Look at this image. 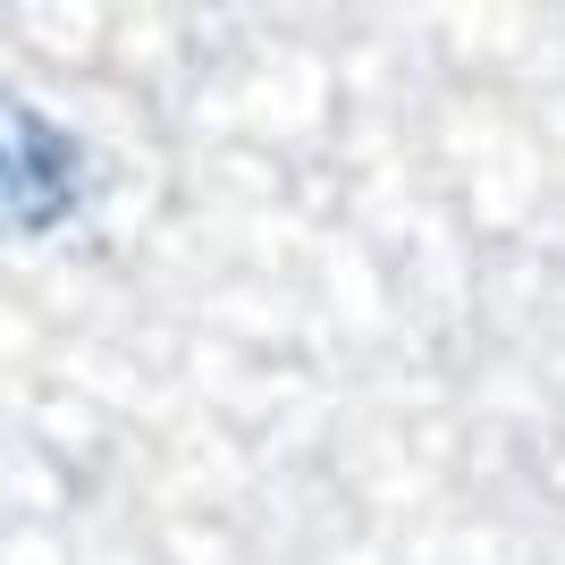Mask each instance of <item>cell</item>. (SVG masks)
I'll use <instances>...</instances> for the list:
<instances>
[{
	"mask_svg": "<svg viewBox=\"0 0 565 565\" xmlns=\"http://www.w3.org/2000/svg\"><path fill=\"white\" fill-rule=\"evenodd\" d=\"M94 203V143L0 85V245H43Z\"/></svg>",
	"mask_w": 565,
	"mask_h": 565,
	"instance_id": "6da1fadb",
	"label": "cell"
}]
</instances>
